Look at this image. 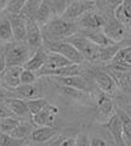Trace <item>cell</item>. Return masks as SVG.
<instances>
[{
    "label": "cell",
    "instance_id": "cell-1",
    "mask_svg": "<svg viewBox=\"0 0 131 146\" xmlns=\"http://www.w3.org/2000/svg\"><path fill=\"white\" fill-rule=\"evenodd\" d=\"M43 27V36L45 40H63L78 32L79 26L74 21H69L62 16H53Z\"/></svg>",
    "mask_w": 131,
    "mask_h": 146
},
{
    "label": "cell",
    "instance_id": "cell-2",
    "mask_svg": "<svg viewBox=\"0 0 131 146\" xmlns=\"http://www.w3.org/2000/svg\"><path fill=\"white\" fill-rule=\"evenodd\" d=\"M32 49L28 44L7 43L4 51V57L6 61V66H23L27 60L32 56Z\"/></svg>",
    "mask_w": 131,
    "mask_h": 146
},
{
    "label": "cell",
    "instance_id": "cell-3",
    "mask_svg": "<svg viewBox=\"0 0 131 146\" xmlns=\"http://www.w3.org/2000/svg\"><path fill=\"white\" fill-rule=\"evenodd\" d=\"M65 40L73 44L84 56L85 60L89 61L98 60V49H100V46L97 44H95L93 42H91L89 38H86L84 34H81L80 32H76V33L69 35Z\"/></svg>",
    "mask_w": 131,
    "mask_h": 146
},
{
    "label": "cell",
    "instance_id": "cell-4",
    "mask_svg": "<svg viewBox=\"0 0 131 146\" xmlns=\"http://www.w3.org/2000/svg\"><path fill=\"white\" fill-rule=\"evenodd\" d=\"M45 46L50 51H55L66 56L68 60H70L73 63H79L81 65L85 58L80 54V51L76 49L73 44H70L67 40H45Z\"/></svg>",
    "mask_w": 131,
    "mask_h": 146
},
{
    "label": "cell",
    "instance_id": "cell-5",
    "mask_svg": "<svg viewBox=\"0 0 131 146\" xmlns=\"http://www.w3.org/2000/svg\"><path fill=\"white\" fill-rule=\"evenodd\" d=\"M92 10H96L95 0H74L66 7V10L63 11L61 16L66 20L74 21L81 17L84 13Z\"/></svg>",
    "mask_w": 131,
    "mask_h": 146
},
{
    "label": "cell",
    "instance_id": "cell-6",
    "mask_svg": "<svg viewBox=\"0 0 131 146\" xmlns=\"http://www.w3.org/2000/svg\"><path fill=\"white\" fill-rule=\"evenodd\" d=\"M102 29L108 38L112 39L114 43H120L125 38L126 34L125 25L121 21H119L115 16L107 17V21Z\"/></svg>",
    "mask_w": 131,
    "mask_h": 146
},
{
    "label": "cell",
    "instance_id": "cell-7",
    "mask_svg": "<svg viewBox=\"0 0 131 146\" xmlns=\"http://www.w3.org/2000/svg\"><path fill=\"white\" fill-rule=\"evenodd\" d=\"M81 74V67L79 63H72V65L60 67V68H47L41 67L37 71V76H47V77H68V76H76Z\"/></svg>",
    "mask_w": 131,
    "mask_h": 146
},
{
    "label": "cell",
    "instance_id": "cell-8",
    "mask_svg": "<svg viewBox=\"0 0 131 146\" xmlns=\"http://www.w3.org/2000/svg\"><path fill=\"white\" fill-rule=\"evenodd\" d=\"M106 21H107V17L105 15L92 10L84 13L81 17H79L76 25L81 27V28H86V29H100V28H103Z\"/></svg>",
    "mask_w": 131,
    "mask_h": 146
},
{
    "label": "cell",
    "instance_id": "cell-9",
    "mask_svg": "<svg viewBox=\"0 0 131 146\" xmlns=\"http://www.w3.org/2000/svg\"><path fill=\"white\" fill-rule=\"evenodd\" d=\"M106 128L109 131V134L112 136L113 141L115 145L118 146H125V141L123 138V123L118 113H113V115L108 118V121L106 123Z\"/></svg>",
    "mask_w": 131,
    "mask_h": 146
},
{
    "label": "cell",
    "instance_id": "cell-10",
    "mask_svg": "<svg viewBox=\"0 0 131 146\" xmlns=\"http://www.w3.org/2000/svg\"><path fill=\"white\" fill-rule=\"evenodd\" d=\"M23 66H6L5 71L0 76V82L7 89H15L21 84V72Z\"/></svg>",
    "mask_w": 131,
    "mask_h": 146
},
{
    "label": "cell",
    "instance_id": "cell-11",
    "mask_svg": "<svg viewBox=\"0 0 131 146\" xmlns=\"http://www.w3.org/2000/svg\"><path fill=\"white\" fill-rule=\"evenodd\" d=\"M27 20H28V18H27ZM26 40H27V44L34 50L40 49L43 46V43H44L43 32L40 29V26L34 20H28Z\"/></svg>",
    "mask_w": 131,
    "mask_h": 146
},
{
    "label": "cell",
    "instance_id": "cell-12",
    "mask_svg": "<svg viewBox=\"0 0 131 146\" xmlns=\"http://www.w3.org/2000/svg\"><path fill=\"white\" fill-rule=\"evenodd\" d=\"M9 20L11 22L13 36H15L16 42L26 40L27 25H28L27 17L24 15H22V13H10V15H9Z\"/></svg>",
    "mask_w": 131,
    "mask_h": 146
},
{
    "label": "cell",
    "instance_id": "cell-13",
    "mask_svg": "<svg viewBox=\"0 0 131 146\" xmlns=\"http://www.w3.org/2000/svg\"><path fill=\"white\" fill-rule=\"evenodd\" d=\"M58 113L57 106L49 104L44 110H41L40 112L32 115V122L34 125L40 127V125H53L55 123V117Z\"/></svg>",
    "mask_w": 131,
    "mask_h": 146
},
{
    "label": "cell",
    "instance_id": "cell-14",
    "mask_svg": "<svg viewBox=\"0 0 131 146\" xmlns=\"http://www.w3.org/2000/svg\"><path fill=\"white\" fill-rule=\"evenodd\" d=\"M58 134V130L53 125H40L39 128H35L29 135L32 143L34 144H44L50 141L51 139L56 138Z\"/></svg>",
    "mask_w": 131,
    "mask_h": 146
},
{
    "label": "cell",
    "instance_id": "cell-15",
    "mask_svg": "<svg viewBox=\"0 0 131 146\" xmlns=\"http://www.w3.org/2000/svg\"><path fill=\"white\" fill-rule=\"evenodd\" d=\"M4 102L7 105V107L10 108V111L12 112L13 116L20 117V118H24V119L27 117L32 116L30 112H29V108L27 106L26 100H23V99L12 96V98H7Z\"/></svg>",
    "mask_w": 131,
    "mask_h": 146
},
{
    "label": "cell",
    "instance_id": "cell-16",
    "mask_svg": "<svg viewBox=\"0 0 131 146\" xmlns=\"http://www.w3.org/2000/svg\"><path fill=\"white\" fill-rule=\"evenodd\" d=\"M56 78H57V83L58 84L73 86V88L83 90V91H85V93H89V90H90L89 82L85 79L81 74L68 76V77H56Z\"/></svg>",
    "mask_w": 131,
    "mask_h": 146
},
{
    "label": "cell",
    "instance_id": "cell-17",
    "mask_svg": "<svg viewBox=\"0 0 131 146\" xmlns=\"http://www.w3.org/2000/svg\"><path fill=\"white\" fill-rule=\"evenodd\" d=\"M81 34H84L86 38H89L91 42H93L95 44H97L98 46H106V45H109L113 44L112 39H109L108 36L106 35V33L103 32L102 28L100 29H86V28H83L79 31Z\"/></svg>",
    "mask_w": 131,
    "mask_h": 146
},
{
    "label": "cell",
    "instance_id": "cell-18",
    "mask_svg": "<svg viewBox=\"0 0 131 146\" xmlns=\"http://www.w3.org/2000/svg\"><path fill=\"white\" fill-rule=\"evenodd\" d=\"M53 16H56V15H55V10H53V5H52L51 0H43L41 5H40L37 15H35L34 21L39 26H44Z\"/></svg>",
    "mask_w": 131,
    "mask_h": 146
},
{
    "label": "cell",
    "instance_id": "cell-19",
    "mask_svg": "<svg viewBox=\"0 0 131 146\" xmlns=\"http://www.w3.org/2000/svg\"><path fill=\"white\" fill-rule=\"evenodd\" d=\"M93 79L96 82L97 86L101 89V91L103 93H112L115 88V80L113 79V77L107 72L103 71H98L95 73Z\"/></svg>",
    "mask_w": 131,
    "mask_h": 146
},
{
    "label": "cell",
    "instance_id": "cell-20",
    "mask_svg": "<svg viewBox=\"0 0 131 146\" xmlns=\"http://www.w3.org/2000/svg\"><path fill=\"white\" fill-rule=\"evenodd\" d=\"M13 90V96L20 98L23 100H30L39 98V88L34 83L32 84H20L18 86H16Z\"/></svg>",
    "mask_w": 131,
    "mask_h": 146
},
{
    "label": "cell",
    "instance_id": "cell-21",
    "mask_svg": "<svg viewBox=\"0 0 131 146\" xmlns=\"http://www.w3.org/2000/svg\"><path fill=\"white\" fill-rule=\"evenodd\" d=\"M45 63H46V54H45L41 50V48H40V49H37L33 54H32V56L23 65V68L37 72L41 67L45 66Z\"/></svg>",
    "mask_w": 131,
    "mask_h": 146
},
{
    "label": "cell",
    "instance_id": "cell-22",
    "mask_svg": "<svg viewBox=\"0 0 131 146\" xmlns=\"http://www.w3.org/2000/svg\"><path fill=\"white\" fill-rule=\"evenodd\" d=\"M97 107H98V113L105 118H109L114 113V105H113L112 99L107 96V93H103V91L98 95Z\"/></svg>",
    "mask_w": 131,
    "mask_h": 146
},
{
    "label": "cell",
    "instance_id": "cell-23",
    "mask_svg": "<svg viewBox=\"0 0 131 146\" xmlns=\"http://www.w3.org/2000/svg\"><path fill=\"white\" fill-rule=\"evenodd\" d=\"M70 60H68L66 56L63 55L55 52V51H50L49 54H46V63H45L44 67H47V68H60V67H65V66H68L72 65Z\"/></svg>",
    "mask_w": 131,
    "mask_h": 146
},
{
    "label": "cell",
    "instance_id": "cell-24",
    "mask_svg": "<svg viewBox=\"0 0 131 146\" xmlns=\"http://www.w3.org/2000/svg\"><path fill=\"white\" fill-rule=\"evenodd\" d=\"M57 91L63 98L72 99V100H83L84 98H86V94H88L83 90L73 88V86L63 85V84H57Z\"/></svg>",
    "mask_w": 131,
    "mask_h": 146
},
{
    "label": "cell",
    "instance_id": "cell-25",
    "mask_svg": "<svg viewBox=\"0 0 131 146\" xmlns=\"http://www.w3.org/2000/svg\"><path fill=\"white\" fill-rule=\"evenodd\" d=\"M123 0H95L96 4V10H100L101 12L106 13V17L114 16V12Z\"/></svg>",
    "mask_w": 131,
    "mask_h": 146
},
{
    "label": "cell",
    "instance_id": "cell-26",
    "mask_svg": "<svg viewBox=\"0 0 131 146\" xmlns=\"http://www.w3.org/2000/svg\"><path fill=\"white\" fill-rule=\"evenodd\" d=\"M33 129H34L33 122H28V121H26L24 118H23L22 121H20L18 125H17L15 129L11 131L10 134H11L12 136H15V138H18V139H23V140H26V139L32 134Z\"/></svg>",
    "mask_w": 131,
    "mask_h": 146
},
{
    "label": "cell",
    "instance_id": "cell-27",
    "mask_svg": "<svg viewBox=\"0 0 131 146\" xmlns=\"http://www.w3.org/2000/svg\"><path fill=\"white\" fill-rule=\"evenodd\" d=\"M120 48L121 46L119 43H113L106 45V46H100V49H98V60H101L102 62L112 61Z\"/></svg>",
    "mask_w": 131,
    "mask_h": 146
},
{
    "label": "cell",
    "instance_id": "cell-28",
    "mask_svg": "<svg viewBox=\"0 0 131 146\" xmlns=\"http://www.w3.org/2000/svg\"><path fill=\"white\" fill-rule=\"evenodd\" d=\"M114 16L124 25H130L131 21V0H123V3L117 7Z\"/></svg>",
    "mask_w": 131,
    "mask_h": 146
},
{
    "label": "cell",
    "instance_id": "cell-29",
    "mask_svg": "<svg viewBox=\"0 0 131 146\" xmlns=\"http://www.w3.org/2000/svg\"><path fill=\"white\" fill-rule=\"evenodd\" d=\"M0 40L5 43H11L15 40L11 22L9 20V17H4L0 20Z\"/></svg>",
    "mask_w": 131,
    "mask_h": 146
},
{
    "label": "cell",
    "instance_id": "cell-30",
    "mask_svg": "<svg viewBox=\"0 0 131 146\" xmlns=\"http://www.w3.org/2000/svg\"><path fill=\"white\" fill-rule=\"evenodd\" d=\"M117 113L119 115L121 123H123V138L126 145H131V117L128 115L126 112L121 111H117Z\"/></svg>",
    "mask_w": 131,
    "mask_h": 146
},
{
    "label": "cell",
    "instance_id": "cell-31",
    "mask_svg": "<svg viewBox=\"0 0 131 146\" xmlns=\"http://www.w3.org/2000/svg\"><path fill=\"white\" fill-rule=\"evenodd\" d=\"M41 3H43V0H27V3L24 4L21 13L24 15L28 20H34Z\"/></svg>",
    "mask_w": 131,
    "mask_h": 146
},
{
    "label": "cell",
    "instance_id": "cell-32",
    "mask_svg": "<svg viewBox=\"0 0 131 146\" xmlns=\"http://www.w3.org/2000/svg\"><path fill=\"white\" fill-rule=\"evenodd\" d=\"M21 119H18V117L16 118V116H9L5 117L0 121V133H5L10 134L15 128L18 125Z\"/></svg>",
    "mask_w": 131,
    "mask_h": 146
},
{
    "label": "cell",
    "instance_id": "cell-33",
    "mask_svg": "<svg viewBox=\"0 0 131 146\" xmlns=\"http://www.w3.org/2000/svg\"><path fill=\"white\" fill-rule=\"evenodd\" d=\"M113 61L115 63H123V65L131 67V45L124 48L121 46L114 56V58H113Z\"/></svg>",
    "mask_w": 131,
    "mask_h": 146
},
{
    "label": "cell",
    "instance_id": "cell-34",
    "mask_svg": "<svg viewBox=\"0 0 131 146\" xmlns=\"http://www.w3.org/2000/svg\"><path fill=\"white\" fill-rule=\"evenodd\" d=\"M26 102H27V106H28V108H29L30 115H35V113L40 112L41 110H44L49 105L46 99H40V98L26 100Z\"/></svg>",
    "mask_w": 131,
    "mask_h": 146
},
{
    "label": "cell",
    "instance_id": "cell-35",
    "mask_svg": "<svg viewBox=\"0 0 131 146\" xmlns=\"http://www.w3.org/2000/svg\"><path fill=\"white\" fill-rule=\"evenodd\" d=\"M24 141L26 140L15 138L11 134L0 133V145H3V146H17V145H22Z\"/></svg>",
    "mask_w": 131,
    "mask_h": 146
},
{
    "label": "cell",
    "instance_id": "cell-36",
    "mask_svg": "<svg viewBox=\"0 0 131 146\" xmlns=\"http://www.w3.org/2000/svg\"><path fill=\"white\" fill-rule=\"evenodd\" d=\"M26 3H27V0H9L6 11L9 12V15L10 13H21Z\"/></svg>",
    "mask_w": 131,
    "mask_h": 146
},
{
    "label": "cell",
    "instance_id": "cell-37",
    "mask_svg": "<svg viewBox=\"0 0 131 146\" xmlns=\"http://www.w3.org/2000/svg\"><path fill=\"white\" fill-rule=\"evenodd\" d=\"M38 76L37 72L27 70V68H23L21 72V84H32L37 80Z\"/></svg>",
    "mask_w": 131,
    "mask_h": 146
},
{
    "label": "cell",
    "instance_id": "cell-38",
    "mask_svg": "<svg viewBox=\"0 0 131 146\" xmlns=\"http://www.w3.org/2000/svg\"><path fill=\"white\" fill-rule=\"evenodd\" d=\"M56 144L61 145V146H74V145H76V136L75 135L62 136L61 140L56 141Z\"/></svg>",
    "mask_w": 131,
    "mask_h": 146
},
{
    "label": "cell",
    "instance_id": "cell-39",
    "mask_svg": "<svg viewBox=\"0 0 131 146\" xmlns=\"http://www.w3.org/2000/svg\"><path fill=\"white\" fill-rule=\"evenodd\" d=\"M9 116H13L12 112L10 111V108L7 107V105L5 102L0 101V121L5 117H9Z\"/></svg>",
    "mask_w": 131,
    "mask_h": 146
},
{
    "label": "cell",
    "instance_id": "cell-40",
    "mask_svg": "<svg viewBox=\"0 0 131 146\" xmlns=\"http://www.w3.org/2000/svg\"><path fill=\"white\" fill-rule=\"evenodd\" d=\"M90 145L91 146H106L108 145V141L101 138V136H92L91 140H90Z\"/></svg>",
    "mask_w": 131,
    "mask_h": 146
},
{
    "label": "cell",
    "instance_id": "cell-41",
    "mask_svg": "<svg viewBox=\"0 0 131 146\" xmlns=\"http://www.w3.org/2000/svg\"><path fill=\"white\" fill-rule=\"evenodd\" d=\"M13 95L11 94V89H7V88H5V86H1L0 85V101H5V100L7 99V98H12Z\"/></svg>",
    "mask_w": 131,
    "mask_h": 146
},
{
    "label": "cell",
    "instance_id": "cell-42",
    "mask_svg": "<svg viewBox=\"0 0 131 146\" xmlns=\"http://www.w3.org/2000/svg\"><path fill=\"white\" fill-rule=\"evenodd\" d=\"M6 68V61H5V57H4V55H0V76L4 73Z\"/></svg>",
    "mask_w": 131,
    "mask_h": 146
},
{
    "label": "cell",
    "instance_id": "cell-43",
    "mask_svg": "<svg viewBox=\"0 0 131 146\" xmlns=\"http://www.w3.org/2000/svg\"><path fill=\"white\" fill-rule=\"evenodd\" d=\"M7 3H9V0H0V12L4 11V10H6Z\"/></svg>",
    "mask_w": 131,
    "mask_h": 146
},
{
    "label": "cell",
    "instance_id": "cell-44",
    "mask_svg": "<svg viewBox=\"0 0 131 146\" xmlns=\"http://www.w3.org/2000/svg\"><path fill=\"white\" fill-rule=\"evenodd\" d=\"M130 25H131V21H130Z\"/></svg>",
    "mask_w": 131,
    "mask_h": 146
},
{
    "label": "cell",
    "instance_id": "cell-45",
    "mask_svg": "<svg viewBox=\"0 0 131 146\" xmlns=\"http://www.w3.org/2000/svg\"><path fill=\"white\" fill-rule=\"evenodd\" d=\"M130 68H131V67H130Z\"/></svg>",
    "mask_w": 131,
    "mask_h": 146
}]
</instances>
